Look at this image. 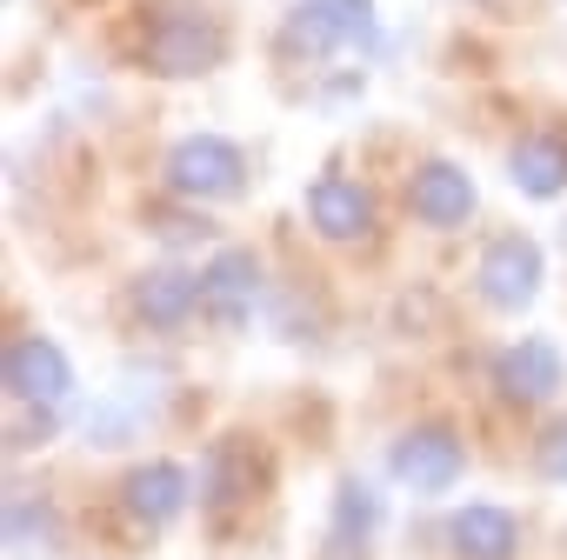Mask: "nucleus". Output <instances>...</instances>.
I'll list each match as a JSON object with an SVG mask.
<instances>
[{"label":"nucleus","instance_id":"1","mask_svg":"<svg viewBox=\"0 0 567 560\" xmlns=\"http://www.w3.org/2000/svg\"><path fill=\"white\" fill-rule=\"evenodd\" d=\"M134 61L154 81H200L227 61V28L200 0H147L134 21Z\"/></svg>","mask_w":567,"mask_h":560},{"label":"nucleus","instance_id":"2","mask_svg":"<svg viewBox=\"0 0 567 560\" xmlns=\"http://www.w3.org/2000/svg\"><path fill=\"white\" fill-rule=\"evenodd\" d=\"M161 174H167V194H174V200L207 207V200H234V194L247 187V154H240V141H227V134H181V141L167 147Z\"/></svg>","mask_w":567,"mask_h":560},{"label":"nucleus","instance_id":"3","mask_svg":"<svg viewBox=\"0 0 567 560\" xmlns=\"http://www.w3.org/2000/svg\"><path fill=\"white\" fill-rule=\"evenodd\" d=\"M540 280H547V253H540L534 234H494V240L481 247V260H474V288H481V301H487L494 314L534 308Z\"/></svg>","mask_w":567,"mask_h":560},{"label":"nucleus","instance_id":"4","mask_svg":"<svg viewBox=\"0 0 567 560\" xmlns=\"http://www.w3.org/2000/svg\"><path fill=\"white\" fill-rule=\"evenodd\" d=\"M0 381H8V401L14 407H48L61 414L74 401V361L61 341L48 334H14L8 341V361H0Z\"/></svg>","mask_w":567,"mask_h":560},{"label":"nucleus","instance_id":"5","mask_svg":"<svg viewBox=\"0 0 567 560\" xmlns=\"http://www.w3.org/2000/svg\"><path fill=\"white\" fill-rule=\"evenodd\" d=\"M288 34L315 54H374L381 14H374V0H295Z\"/></svg>","mask_w":567,"mask_h":560},{"label":"nucleus","instance_id":"6","mask_svg":"<svg viewBox=\"0 0 567 560\" xmlns=\"http://www.w3.org/2000/svg\"><path fill=\"white\" fill-rule=\"evenodd\" d=\"M388 474L401 487H414V494H447L467 474V447H461V434L447 421H421L388 447Z\"/></svg>","mask_w":567,"mask_h":560},{"label":"nucleus","instance_id":"7","mask_svg":"<svg viewBox=\"0 0 567 560\" xmlns=\"http://www.w3.org/2000/svg\"><path fill=\"white\" fill-rule=\"evenodd\" d=\"M260 308V260L254 247H214L207 267H200V314L220 328V334H240Z\"/></svg>","mask_w":567,"mask_h":560},{"label":"nucleus","instance_id":"8","mask_svg":"<svg viewBox=\"0 0 567 560\" xmlns=\"http://www.w3.org/2000/svg\"><path fill=\"white\" fill-rule=\"evenodd\" d=\"M494 387L514 407H540V401H554L567 387V361H560V348L547 334H520V341H507L494 354Z\"/></svg>","mask_w":567,"mask_h":560},{"label":"nucleus","instance_id":"9","mask_svg":"<svg viewBox=\"0 0 567 560\" xmlns=\"http://www.w3.org/2000/svg\"><path fill=\"white\" fill-rule=\"evenodd\" d=\"M301 207H308V227H315L321 240H334V247H348V240H368V234H374V194H368L354 174H341V167L315 174Z\"/></svg>","mask_w":567,"mask_h":560},{"label":"nucleus","instance_id":"10","mask_svg":"<svg viewBox=\"0 0 567 560\" xmlns=\"http://www.w3.org/2000/svg\"><path fill=\"white\" fill-rule=\"evenodd\" d=\"M408 207H414V220H421V227L454 234V227H467V220H474L481 194H474V174H467V167H454V160H421V167H414V180H408Z\"/></svg>","mask_w":567,"mask_h":560},{"label":"nucleus","instance_id":"11","mask_svg":"<svg viewBox=\"0 0 567 560\" xmlns=\"http://www.w3.org/2000/svg\"><path fill=\"white\" fill-rule=\"evenodd\" d=\"M187 500H194V480H187L181 460H141V467L121 480V507H127V520L147 527V533H161L167 520H181Z\"/></svg>","mask_w":567,"mask_h":560},{"label":"nucleus","instance_id":"12","mask_svg":"<svg viewBox=\"0 0 567 560\" xmlns=\"http://www.w3.org/2000/svg\"><path fill=\"white\" fill-rule=\"evenodd\" d=\"M441 540H447L454 560H514L520 553V520L494 500H467V507L447 514Z\"/></svg>","mask_w":567,"mask_h":560},{"label":"nucleus","instance_id":"13","mask_svg":"<svg viewBox=\"0 0 567 560\" xmlns=\"http://www.w3.org/2000/svg\"><path fill=\"white\" fill-rule=\"evenodd\" d=\"M127 301H134V314L154 334H181L200 314V273H187V267H147V273H134Z\"/></svg>","mask_w":567,"mask_h":560},{"label":"nucleus","instance_id":"14","mask_svg":"<svg viewBox=\"0 0 567 560\" xmlns=\"http://www.w3.org/2000/svg\"><path fill=\"white\" fill-rule=\"evenodd\" d=\"M254 480H260V460H254L247 434H220L200 454V507L207 514H234L240 500H254Z\"/></svg>","mask_w":567,"mask_h":560},{"label":"nucleus","instance_id":"15","mask_svg":"<svg viewBox=\"0 0 567 560\" xmlns=\"http://www.w3.org/2000/svg\"><path fill=\"white\" fill-rule=\"evenodd\" d=\"M381 487L374 480H361V474H348L341 487H334V514H328V560H361L368 547H374V527H381Z\"/></svg>","mask_w":567,"mask_h":560},{"label":"nucleus","instance_id":"16","mask_svg":"<svg viewBox=\"0 0 567 560\" xmlns=\"http://www.w3.org/2000/svg\"><path fill=\"white\" fill-rule=\"evenodd\" d=\"M507 180L527 200H560L567 194V141L560 134H520L507 147Z\"/></svg>","mask_w":567,"mask_h":560},{"label":"nucleus","instance_id":"17","mask_svg":"<svg viewBox=\"0 0 567 560\" xmlns=\"http://www.w3.org/2000/svg\"><path fill=\"white\" fill-rule=\"evenodd\" d=\"M54 547L61 540V514L41 500V494H28V487H8V547L21 553V547Z\"/></svg>","mask_w":567,"mask_h":560},{"label":"nucleus","instance_id":"18","mask_svg":"<svg viewBox=\"0 0 567 560\" xmlns=\"http://www.w3.org/2000/svg\"><path fill=\"white\" fill-rule=\"evenodd\" d=\"M534 467H540V480H554V487H567V414L534 440Z\"/></svg>","mask_w":567,"mask_h":560},{"label":"nucleus","instance_id":"19","mask_svg":"<svg viewBox=\"0 0 567 560\" xmlns=\"http://www.w3.org/2000/svg\"><path fill=\"white\" fill-rule=\"evenodd\" d=\"M48 434H54V414L48 407H14V454H28V447H48Z\"/></svg>","mask_w":567,"mask_h":560},{"label":"nucleus","instance_id":"20","mask_svg":"<svg viewBox=\"0 0 567 560\" xmlns=\"http://www.w3.org/2000/svg\"><path fill=\"white\" fill-rule=\"evenodd\" d=\"M8 560H21V553H8Z\"/></svg>","mask_w":567,"mask_h":560}]
</instances>
